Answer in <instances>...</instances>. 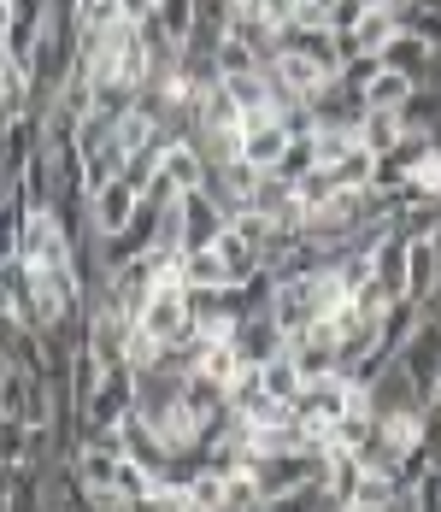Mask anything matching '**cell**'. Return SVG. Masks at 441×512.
Instances as JSON below:
<instances>
[{
    "label": "cell",
    "instance_id": "cell-31",
    "mask_svg": "<svg viewBox=\"0 0 441 512\" xmlns=\"http://www.w3.org/2000/svg\"><path fill=\"white\" fill-rule=\"evenodd\" d=\"M336 195H342V189H336V177H330L324 165H312V171L294 183V201L306 206V218H312V212H324V206L336 201Z\"/></svg>",
    "mask_w": 441,
    "mask_h": 512
},
{
    "label": "cell",
    "instance_id": "cell-36",
    "mask_svg": "<svg viewBox=\"0 0 441 512\" xmlns=\"http://www.w3.org/2000/svg\"><path fill=\"white\" fill-rule=\"evenodd\" d=\"M377 71H383V53H347V59H342V83H347V89H359V95L371 89V77H377Z\"/></svg>",
    "mask_w": 441,
    "mask_h": 512
},
{
    "label": "cell",
    "instance_id": "cell-15",
    "mask_svg": "<svg viewBox=\"0 0 441 512\" xmlns=\"http://www.w3.org/2000/svg\"><path fill=\"white\" fill-rule=\"evenodd\" d=\"M406 248H412V236H400V230H389L377 242V289H383V301H406Z\"/></svg>",
    "mask_w": 441,
    "mask_h": 512
},
{
    "label": "cell",
    "instance_id": "cell-29",
    "mask_svg": "<svg viewBox=\"0 0 441 512\" xmlns=\"http://www.w3.org/2000/svg\"><path fill=\"white\" fill-rule=\"evenodd\" d=\"M195 371H200V377H218V383H236V371H242V354L230 348V336H212V342L200 348Z\"/></svg>",
    "mask_w": 441,
    "mask_h": 512
},
{
    "label": "cell",
    "instance_id": "cell-39",
    "mask_svg": "<svg viewBox=\"0 0 441 512\" xmlns=\"http://www.w3.org/2000/svg\"><path fill=\"white\" fill-rule=\"evenodd\" d=\"M424 83H441V48L430 53V65H424Z\"/></svg>",
    "mask_w": 441,
    "mask_h": 512
},
{
    "label": "cell",
    "instance_id": "cell-35",
    "mask_svg": "<svg viewBox=\"0 0 441 512\" xmlns=\"http://www.w3.org/2000/svg\"><path fill=\"white\" fill-rule=\"evenodd\" d=\"M394 495H406V489L394 483V471H365V477H359V495H353V507H389Z\"/></svg>",
    "mask_w": 441,
    "mask_h": 512
},
{
    "label": "cell",
    "instance_id": "cell-7",
    "mask_svg": "<svg viewBox=\"0 0 441 512\" xmlns=\"http://www.w3.org/2000/svg\"><path fill=\"white\" fill-rule=\"evenodd\" d=\"M136 206H142V189L130 183V177H112L106 189L89 195V224H95V236H118L130 218H136Z\"/></svg>",
    "mask_w": 441,
    "mask_h": 512
},
{
    "label": "cell",
    "instance_id": "cell-34",
    "mask_svg": "<svg viewBox=\"0 0 441 512\" xmlns=\"http://www.w3.org/2000/svg\"><path fill=\"white\" fill-rule=\"evenodd\" d=\"M400 30H412V36H424L430 48H441V12L430 0H412V6H400Z\"/></svg>",
    "mask_w": 441,
    "mask_h": 512
},
{
    "label": "cell",
    "instance_id": "cell-9",
    "mask_svg": "<svg viewBox=\"0 0 441 512\" xmlns=\"http://www.w3.org/2000/svg\"><path fill=\"white\" fill-rule=\"evenodd\" d=\"M283 324L271 318V312H259V318H236L230 324V348L242 354V365H265V359H277L283 354Z\"/></svg>",
    "mask_w": 441,
    "mask_h": 512
},
{
    "label": "cell",
    "instance_id": "cell-20",
    "mask_svg": "<svg viewBox=\"0 0 441 512\" xmlns=\"http://www.w3.org/2000/svg\"><path fill=\"white\" fill-rule=\"evenodd\" d=\"M6 512H53L48 489H42V471H30V465H6Z\"/></svg>",
    "mask_w": 441,
    "mask_h": 512
},
{
    "label": "cell",
    "instance_id": "cell-22",
    "mask_svg": "<svg viewBox=\"0 0 441 512\" xmlns=\"http://www.w3.org/2000/svg\"><path fill=\"white\" fill-rule=\"evenodd\" d=\"M324 171L336 177V189H371V183H377V154H371L365 142H353V148H347L336 165H324Z\"/></svg>",
    "mask_w": 441,
    "mask_h": 512
},
{
    "label": "cell",
    "instance_id": "cell-14",
    "mask_svg": "<svg viewBox=\"0 0 441 512\" xmlns=\"http://www.w3.org/2000/svg\"><path fill=\"white\" fill-rule=\"evenodd\" d=\"M436 277H441V265H436V236H412V248H406V301H430L436 295Z\"/></svg>",
    "mask_w": 441,
    "mask_h": 512
},
{
    "label": "cell",
    "instance_id": "cell-27",
    "mask_svg": "<svg viewBox=\"0 0 441 512\" xmlns=\"http://www.w3.org/2000/svg\"><path fill=\"white\" fill-rule=\"evenodd\" d=\"M242 71H265V53L253 48L242 30H230L224 48H218V77H242Z\"/></svg>",
    "mask_w": 441,
    "mask_h": 512
},
{
    "label": "cell",
    "instance_id": "cell-4",
    "mask_svg": "<svg viewBox=\"0 0 441 512\" xmlns=\"http://www.w3.org/2000/svg\"><path fill=\"white\" fill-rule=\"evenodd\" d=\"M283 348L294 354L300 377H330V371H342V348H336V336H330V318H318V324L294 330Z\"/></svg>",
    "mask_w": 441,
    "mask_h": 512
},
{
    "label": "cell",
    "instance_id": "cell-1",
    "mask_svg": "<svg viewBox=\"0 0 441 512\" xmlns=\"http://www.w3.org/2000/svg\"><path fill=\"white\" fill-rule=\"evenodd\" d=\"M247 471H253V483H259L265 501H283V495H300L306 483H318L324 477V460L318 454H265V460H253Z\"/></svg>",
    "mask_w": 441,
    "mask_h": 512
},
{
    "label": "cell",
    "instance_id": "cell-38",
    "mask_svg": "<svg viewBox=\"0 0 441 512\" xmlns=\"http://www.w3.org/2000/svg\"><path fill=\"white\" fill-rule=\"evenodd\" d=\"M153 18V0H124V24H147Z\"/></svg>",
    "mask_w": 441,
    "mask_h": 512
},
{
    "label": "cell",
    "instance_id": "cell-41",
    "mask_svg": "<svg viewBox=\"0 0 441 512\" xmlns=\"http://www.w3.org/2000/svg\"><path fill=\"white\" fill-rule=\"evenodd\" d=\"M153 6H159V0H153Z\"/></svg>",
    "mask_w": 441,
    "mask_h": 512
},
{
    "label": "cell",
    "instance_id": "cell-17",
    "mask_svg": "<svg viewBox=\"0 0 441 512\" xmlns=\"http://www.w3.org/2000/svg\"><path fill=\"white\" fill-rule=\"evenodd\" d=\"M183 407L195 412L200 424L224 418V412H230V383H218V377H200V371H189V377H183Z\"/></svg>",
    "mask_w": 441,
    "mask_h": 512
},
{
    "label": "cell",
    "instance_id": "cell-16",
    "mask_svg": "<svg viewBox=\"0 0 441 512\" xmlns=\"http://www.w3.org/2000/svg\"><path fill=\"white\" fill-rule=\"evenodd\" d=\"M224 89H230V101L242 118L253 112H277V83H271V71H242V77H224Z\"/></svg>",
    "mask_w": 441,
    "mask_h": 512
},
{
    "label": "cell",
    "instance_id": "cell-28",
    "mask_svg": "<svg viewBox=\"0 0 441 512\" xmlns=\"http://www.w3.org/2000/svg\"><path fill=\"white\" fill-rule=\"evenodd\" d=\"M400 118H406V130H441V83H418V95L400 106Z\"/></svg>",
    "mask_w": 441,
    "mask_h": 512
},
{
    "label": "cell",
    "instance_id": "cell-5",
    "mask_svg": "<svg viewBox=\"0 0 441 512\" xmlns=\"http://www.w3.org/2000/svg\"><path fill=\"white\" fill-rule=\"evenodd\" d=\"M306 106H312L318 130H342V136H359V124H365V112H371V106H365V95H359V89H347L342 77H336L330 89H318Z\"/></svg>",
    "mask_w": 441,
    "mask_h": 512
},
{
    "label": "cell",
    "instance_id": "cell-6",
    "mask_svg": "<svg viewBox=\"0 0 441 512\" xmlns=\"http://www.w3.org/2000/svg\"><path fill=\"white\" fill-rule=\"evenodd\" d=\"M265 71H271V83L277 89H289L294 101H312L318 89H330L336 77L318 65V59H306V53H289V48H277L271 59H265Z\"/></svg>",
    "mask_w": 441,
    "mask_h": 512
},
{
    "label": "cell",
    "instance_id": "cell-37",
    "mask_svg": "<svg viewBox=\"0 0 441 512\" xmlns=\"http://www.w3.org/2000/svg\"><path fill=\"white\" fill-rule=\"evenodd\" d=\"M365 6H377V0H336V6H330V30H336V36H347V30L365 18Z\"/></svg>",
    "mask_w": 441,
    "mask_h": 512
},
{
    "label": "cell",
    "instance_id": "cell-18",
    "mask_svg": "<svg viewBox=\"0 0 441 512\" xmlns=\"http://www.w3.org/2000/svg\"><path fill=\"white\" fill-rule=\"evenodd\" d=\"M365 471H371V465L359 460V454H330L318 483H324V495H330L336 507H353V495H359V477H365Z\"/></svg>",
    "mask_w": 441,
    "mask_h": 512
},
{
    "label": "cell",
    "instance_id": "cell-32",
    "mask_svg": "<svg viewBox=\"0 0 441 512\" xmlns=\"http://www.w3.org/2000/svg\"><path fill=\"white\" fill-rule=\"evenodd\" d=\"M153 489H159V477H153L142 460H130V454H124V465H118V489H112V495L130 507V501H142V495H153Z\"/></svg>",
    "mask_w": 441,
    "mask_h": 512
},
{
    "label": "cell",
    "instance_id": "cell-13",
    "mask_svg": "<svg viewBox=\"0 0 441 512\" xmlns=\"http://www.w3.org/2000/svg\"><path fill=\"white\" fill-rule=\"evenodd\" d=\"M271 301H277V271H271V265L253 271V277L224 283V312H230V324H236V318H259V312H271Z\"/></svg>",
    "mask_w": 441,
    "mask_h": 512
},
{
    "label": "cell",
    "instance_id": "cell-24",
    "mask_svg": "<svg viewBox=\"0 0 441 512\" xmlns=\"http://www.w3.org/2000/svg\"><path fill=\"white\" fill-rule=\"evenodd\" d=\"M430 53H436V48H430L424 36L400 30L389 48H383V65H394V71H406V77H418V83H424V65H430Z\"/></svg>",
    "mask_w": 441,
    "mask_h": 512
},
{
    "label": "cell",
    "instance_id": "cell-33",
    "mask_svg": "<svg viewBox=\"0 0 441 512\" xmlns=\"http://www.w3.org/2000/svg\"><path fill=\"white\" fill-rule=\"evenodd\" d=\"M153 18H159V24H165V36L183 48V42H189V30H195V0H159V6H153Z\"/></svg>",
    "mask_w": 441,
    "mask_h": 512
},
{
    "label": "cell",
    "instance_id": "cell-2",
    "mask_svg": "<svg viewBox=\"0 0 441 512\" xmlns=\"http://www.w3.org/2000/svg\"><path fill=\"white\" fill-rule=\"evenodd\" d=\"M289 124L277 118V112H253V118H242V159L253 165V171H277L283 165V154H289Z\"/></svg>",
    "mask_w": 441,
    "mask_h": 512
},
{
    "label": "cell",
    "instance_id": "cell-30",
    "mask_svg": "<svg viewBox=\"0 0 441 512\" xmlns=\"http://www.w3.org/2000/svg\"><path fill=\"white\" fill-rule=\"evenodd\" d=\"M71 24H77V36L112 30V24H124V0H71Z\"/></svg>",
    "mask_w": 441,
    "mask_h": 512
},
{
    "label": "cell",
    "instance_id": "cell-19",
    "mask_svg": "<svg viewBox=\"0 0 441 512\" xmlns=\"http://www.w3.org/2000/svg\"><path fill=\"white\" fill-rule=\"evenodd\" d=\"M412 95H418V77H406V71L383 65V71L371 77V89H365V106H371V112H400Z\"/></svg>",
    "mask_w": 441,
    "mask_h": 512
},
{
    "label": "cell",
    "instance_id": "cell-8",
    "mask_svg": "<svg viewBox=\"0 0 441 512\" xmlns=\"http://www.w3.org/2000/svg\"><path fill=\"white\" fill-rule=\"evenodd\" d=\"M177 212H183V248H212V242L224 236V224H230V212L218 206L212 189H189V195L177 201Z\"/></svg>",
    "mask_w": 441,
    "mask_h": 512
},
{
    "label": "cell",
    "instance_id": "cell-12",
    "mask_svg": "<svg viewBox=\"0 0 441 512\" xmlns=\"http://www.w3.org/2000/svg\"><path fill=\"white\" fill-rule=\"evenodd\" d=\"M400 36V6H389V0H377V6H365V18L353 24L342 36L347 53H383Z\"/></svg>",
    "mask_w": 441,
    "mask_h": 512
},
{
    "label": "cell",
    "instance_id": "cell-42",
    "mask_svg": "<svg viewBox=\"0 0 441 512\" xmlns=\"http://www.w3.org/2000/svg\"><path fill=\"white\" fill-rule=\"evenodd\" d=\"M0 118H6V112H0Z\"/></svg>",
    "mask_w": 441,
    "mask_h": 512
},
{
    "label": "cell",
    "instance_id": "cell-43",
    "mask_svg": "<svg viewBox=\"0 0 441 512\" xmlns=\"http://www.w3.org/2000/svg\"><path fill=\"white\" fill-rule=\"evenodd\" d=\"M0 471H6V465H0Z\"/></svg>",
    "mask_w": 441,
    "mask_h": 512
},
{
    "label": "cell",
    "instance_id": "cell-40",
    "mask_svg": "<svg viewBox=\"0 0 441 512\" xmlns=\"http://www.w3.org/2000/svg\"><path fill=\"white\" fill-rule=\"evenodd\" d=\"M6 30H12V0H0V42H6Z\"/></svg>",
    "mask_w": 441,
    "mask_h": 512
},
{
    "label": "cell",
    "instance_id": "cell-11",
    "mask_svg": "<svg viewBox=\"0 0 441 512\" xmlns=\"http://www.w3.org/2000/svg\"><path fill=\"white\" fill-rule=\"evenodd\" d=\"M436 154V142L424 136V130H406V142H394L389 154H377V183L383 189H400V183H412L418 177V165Z\"/></svg>",
    "mask_w": 441,
    "mask_h": 512
},
{
    "label": "cell",
    "instance_id": "cell-26",
    "mask_svg": "<svg viewBox=\"0 0 441 512\" xmlns=\"http://www.w3.org/2000/svg\"><path fill=\"white\" fill-rule=\"evenodd\" d=\"M359 142H365L371 154H389L394 142H406V118H400V112H365Z\"/></svg>",
    "mask_w": 441,
    "mask_h": 512
},
{
    "label": "cell",
    "instance_id": "cell-21",
    "mask_svg": "<svg viewBox=\"0 0 441 512\" xmlns=\"http://www.w3.org/2000/svg\"><path fill=\"white\" fill-rule=\"evenodd\" d=\"M183 283L189 289H224L230 283V265H224V254L218 248H183Z\"/></svg>",
    "mask_w": 441,
    "mask_h": 512
},
{
    "label": "cell",
    "instance_id": "cell-23",
    "mask_svg": "<svg viewBox=\"0 0 441 512\" xmlns=\"http://www.w3.org/2000/svg\"><path fill=\"white\" fill-rule=\"evenodd\" d=\"M259 371H265V395H271V401H283V407H294V401H300L306 377H300V365H294V354H289V348H283L277 359H265Z\"/></svg>",
    "mask_w": 441,
    "mask_h": 512
},
{
    "label": "cell",
    "instance_id": "cell-3",
    "mask_svg": "<svg viewBox=\"0 0 441 512\" xmlns=\"http://www.w3.org/2000/svg\"><path fill=\"white\" fill-rule=\"evenodd\" d=\"M353 401H359V389L347 383V371H330V377H306L294 412H300V418H318V424H336Z\"/></svg>",
    "mask_w": 441,
    "mask_h": 512
},
{
    "label": "cell",
    "instance_id": "cell-10",
    "mask_svg": "<svg viewBox=\"0 0 441 512\" xmlns=\"http://www.w3.org/2000/svg\"><path fill=\"white\" fill-rule=\"evenodd\" d=\"M159 177H171V183L189 195V189H206V183H212V165H206V154H200L189 136H165V148H159Z\"/></svg>",
    "mask_w": 441,
    "mask_h": 512
},
{
    "label": "cell",
    "instance_id": "cell-25",
    "mask_svg": "<svg viewBox=\"0 0 441 512\" xmlns=\"http://www.w3.org/2000/svg\"><path fill=\"white\" fill-rule=\"evenodd\" d=\"M189 507L195 512H230V477L212 471V465H200V477L189 483Z\"/></svg>",
    "mask_w": 441,
    "mask_h": 512
}]
</instances>
